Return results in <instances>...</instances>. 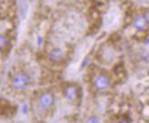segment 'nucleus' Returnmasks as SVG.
I'll list each match as a JSON object with an SVG mask.
<instances>
[{
  "label": "nucleus",
  "mask_w": 149,
  "mask_h": 123,
  "mask_svg": "<svg viewBox=\"0 0 149 123\" xmlns=\"http://www.w3.org/2000/svg\"><path fill=\"white\" fill-rule=\"evenodd\" d=\"M32 82V76L25 68L15 70L10 75V87L15 91H23L26 89Z\"/></svg>",
  "instance_id": "1"
},
{
  "label": "nucleus",
  "mask_w": 149,
  "mask_h": 123,
  "mask_svg": "<svg viewBox=\"0 0 149 123\" xmlns=\"http://www.w3.org/2000/svg\"><path fill=\"white\" fill-rule=\"evenodd\" d=\"M91 84L94 89L99 92L106 91L110 88L111 79L105 71H96L91 77Z\"/></svg>",
  "instance_id": "2"
},
{
  "label": "nucleus",
  "mask_w": 149,
  "mask_h": 123,
  "mask_svg": "<svg viewBox=\"0 0 149 123\" xmlns=\"http://www.w3.org/2000/svg\"><path fill=\"white\" fill-rule=\"evenodd\" d=\"M37 104L42 110H47L54 105L55 102V96L54 93L50 90H45L37 96Z\"/></svg>",
  "instance_id": "3"
},
{
  "label": "nucleus",
  "mask_w": 149,
  "mask_h": 123,
  "mask_svg": "<svg viewBox=\"0 0 149 123\" xmlns=\"http://www.w3.org/2000/svg\"><path fill=\"white\" fill-rule=\"evenodd\" d=\"M63 93L68 101H74L78 98L79 89L74 84H68L63 89Z\"/></svg>",
  "instance_id": "4"
},
{
  "label": "nucleus",
  "mask_w": 149,
  "mask_h": 123,
  "mask_svg": "<svg viewBox=\"0 0 149 123\" xmlns=\"http://www.w3.org/2000/svg\"><path fill=\"white\" fill-rule=\"evenodd\" d=\"M149 24V17L141 15L136 17L133 21V25L137 30H145Z\"/></svg>",
  "instance_id": "5"
},
{
  "label": "nucleus",
  "mask_w": 149,
  "mask_h": 123,
  "mask_svg": "<svg viewBox=\"0 0 149 123\" xmlns=\"http://www.w3.org/2000/svg\"><path fill=\"white\" fill-rule=\"evenodd\" d=\"M49 57L52 60H61L64 57V51L60 48H54L49 52Z\"/></svg>",
  "instance_id": "6"
},
{
  "label": "nucleus",
  "mask_w": 149,
  "mask_h": 123,
  "mask_svg": "<svg viewBox=\"0 0 149 123\" xmlns=\"http://www.w3.org/2000/svg\"><path fill=\"white\" fill-rule=\"evenodd\" d=\"M86 123H99V120L97 118H95V117H91V118H89L86 119Z\"/></svg>",
  "instance_id": "7"
},
{
  "label": "nucleus",
  "mask_w": 149,
  "mask_h": 123,
  "mask_svg": "<svg viewBox=\"0 0 149 123\" xmlns=\"http://www.w3.org/2000/svg\"><path fill=\"white\" fill-rule=\"evenodd\" d=\"M118 123H130V121H129V119H128L124 118V119H122L119 120V121H118Z\"/></svg>",
  "instance_id": "8"
},
{
  "label": "nucleus",
  "mask_w": 149,
  "mask_h": 123,
  "mask_svg": "<svg viewBox=\"0 0 149 123\" xmlns=\"http://www.w3.org/2000/svg\"><path fill=\"white\" fill-rule=\"evenodd\" d=\"M63 1H66L68 3H79L80 1H83V0H63Z\"/></svg>",
  "instance_id": "9"
}]
</instances>
